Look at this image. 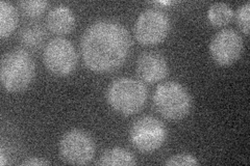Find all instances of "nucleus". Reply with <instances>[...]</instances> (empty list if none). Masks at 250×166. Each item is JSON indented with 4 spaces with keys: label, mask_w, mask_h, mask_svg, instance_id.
Returning <instances> with one entry per match:
<instances>
[{
    "label": "nucleus",
    "mask_w": 250,
    "mask_h": 166,
    "mask_svg": "<svg viewBox=\"0 0 250 166\" xmlns=\"http://www.w3.org/2000/svg\"><path fill=\"white\" fill-rule=\"evenodd\" d=\"M130 36L121 23L99 20L84 30L81 52L84 65L93 72L104 73L119 69L130 51Z\"/></svg>",
    "instance_id": "1"
},
{
    "label": "nucleus",
    "mask_w": 250,
    "mask_h": 166,
    "mask_svg": "<svg viewBox=\"0 0 250 166\" xmlns=\"http://www.w3.org/2000/svg\"><path fill=\"white\" fill-rule=\"evenodd\" d=\"M36 73L35 62L24 49L5 53L0 65V79L3 88L10 92H21L33 82Z\"/></svg>",
    "instance_id": "2"
},
{
    "label": "nucleus",
    "mask_w": 250,
    "mask_h": 166,
    "mask_svg": "<svg viewBox=\"0 0 250 166\" xmlns=\"http://www.w3.org/2000/svg\"><path fill=\"white\" fill-rule=\"evenodd\" d=\"M147 96L145 84L129 77L116 79L106 91L109 106L123 115H131L141 111L146 104Z\"/></svg>",
    "instance_id": "3"
},
{
    "label": "nucleus",
    "mask_w": 250,
    "mask_h": 166,
    "mask_svg": "<svg viewBox=\"0 0 250 166\" xmlns=\"http://www.w3.org/2000/svg\"><path fill=\"white\" fill-rule=\"evenodd\" d=\"M154 107L169 121L185 118L192 108V97L184 85L176 81L160 84L153 93Z\"/></svg>",
    "instance_id": "4"
},
{
    "label": "nucleus",
    "mask_w": 250,
    "mask_h": 166,
    "mask_svg": "<svg viewBox=\"0 0 250 166\" xmlns=\"http://www.w3.org/2000/svg\"><path fill=\"white\" fill-rule=\"evenodd\" d=\"M129 138L138 151L150 154L164 145L167 138V129L158 118L145 115L131 125Z\"/></svg>",
    "instance_id": "5"
},
{
    "label": "nucleus",
    "mask_w": 250,
    "mask_h": 166,
    "mask_svg": "<svg viewBox=\"0 0 250 166\" xmlns=\"http://www.w3.org/2000/svg\"><path fill=\"white\" fill-rule=\"evenodd\" d=\"M169 16L159 9H148L140 14L135 25L137 41L146 46L158 45L169 35Z\"/></svg>",
    "instance_id": "6"
},
{
    "label": "nucleus",
    "mask_w": 250,
    "mask_h": 166,
    "mask_svg": "<svg viewBox=\"0 0 250 166\" xmlns=\"http://www.w3.org/2000/svg\"><path fill=\"white\" fill-rule=\"evenodd\" d=\"M47 70L58 77L71 74L77 64V53L73 44L65 37H54L46 45L43 53Z\"/></svg>",
    "instance_id": "7"
},
{
    "label": "nucleus",
    "mask_w": 250,
    "mask_h": 166,
    "mask_svg": "<svg viewBox=\"0 0 250 166\" xmlns=\"http://www.w3.org/2000/svg\"><path fill=\"white\" fill-rule=\"evenodd\" d=\"M95 152L96 147L93 138L81 129L66 132L60 142L61 156L69 164H89L95 156Z\"/></svg>",
    "instance_id": "8"
},
{
    "label": "nucleus",
    "mask_w": 250,
    "mask_h": 166,
    "mask_svg": "<svg viewBox=\"0 0 250 166\" xmlns=\"http://www.w3.org/2000/svg\"><path fill=\"white\" fill-rule=\"evenodd\" d=\"M243 38L236 30L225 28L217 33L209 43V53L217 65L228 67L236 62L243 52Z\"/></svg>",
    "instance_id": "9"
},
{
    "label": "nucleus",
    "mask_w": 250,
    "mask_h": 166,
    "mask_svg": "<svg viewBox=\"0 0 250 166\" xmlns=\"http://www.w3.org/2000/svg\"><path fill=\"white\" fill-rule=\"evenodd\" d=\"M168 73V62L161 53L144 52L138 57L137 74L142 81L153 84L165 79Z\"/></svg>",
    "instance_id": "10"
},
{
    "label": "nucleus",
    "mask_w": 250,
    "mask_h": 166,
    "mask_svg": "<svg viewBox=\"0 0 250 166\" xmlns=\"http://www.w3.org/2000/svg\"><path fill=\"white\" fill-rule=\"evenodd\" d=\"M47 26L53 34L62 36L71 33L75 26V16L64 4L54 6L47 15Z\"/></svg>",
    "instance_id": "11"
},
{
    "label": "nucleus",
    "mask_w": 250,
    "mask_h": 166,
    "mask_svg": "<svg viewBox=\"0 0 250 166\" xmlns=\"http://www.w3.org/2000/svg\"><path fill=\"white\" fill-rule=\"evenodd\" d=\"M101 166H131L136 165V157L123 148H108L101 155L96 163Z\"/></svg>",
    "instance_id": "12"
},
{
    "label": "nucleus",
    "mask_w": 250,
    "mask_h": 166,
    "mask_svg": "<svg viewBox=\"0 0 250 166\" xmlns=\"http://www.w3.org/2000/svg\"><path fill=\"white\" fill-rule=\"evenodd\" d=\"M18 12L7 1H0V37H6L13 34L18 25Z\"/></svg>",
    "instance_id": "13"
},
{
    "label": "nucleus",
    "mask_w": 250,
    "mask_h": 166,
    "mask_svg": "<svg viewBox=\"0 0 250 166\" xmlns=\"http://www.w3.org/2000/svg\"><path fill=\"white\" fill-rule=\"evenodd\" d=\"M233 11L231 7L225 2L213 3L208 7V19L210 24L215 27H222L228 25L232 20Z\"/></svg>",
    "instance_id": "14"
},
{
    "label": "nucleus",
    "mask_w": 250,
    "mask_h": 166,
    "mask_svg": "<svg viewBox=\"0 0 250 166\" xmlns=\"http://www.w3.org/2000/svg\"><path fill=\"white\" fill-rule=\"evenodd\" d=\"M45 38V31L39 25H28L20 33V39L23 45L29 48H38Z\"/></svg>",
    "instance_id": "15"
},
{
    "label": "nucleus",
    "mask_w": 250,
    "mask_h": 166,
    "mask_svg": "<svg viewBox=\"0 0 250 166\" xmlns=\"http://www.w3.org/2000/svg\"><path fill=\"white\" fill-rule=\"evenodd\" d=\"M19 5L23 14L27 17L36 18L45 12L48 2L44 0H24V1H20Z\"/></svg>",
    "instance_id": "16"
},
{
    "label": "nucleus",
    "mask_w": 250,
    "mask_h": 166,
    "mask_svg": "<svg viewBox=\"0 0 250 166\" xmlns=\"http://www.w3.org/2000/svg\"><path fill=\"white\" fill-rule=\"evenodd\" d=\"M249 16H250V2L247 1L243 5H241L237 10L236 19L238 25L242 33L246 36L249 35Z\"/></svg>",
    "instance_id": "17"
},
{
    "label": "nucleus",
    "mask_w": 250,
    "mask_h": 166,
    "mask_svg": "<svg viewBox=\"0 0 250 166\" xmlns=\"http://www.w3.org/2000/svg\"><path fill=\"white\" fill-rule=\"evenodd\" d=\"M164 164L168 166H177V165L193 166V165H198L199 162L196 158L190 154H177L170 157L168 160L164 162Z\"/></svg>",
    "instance_id": "18"
},
{
    "label": "nucleus",
    "mask_w": 250,
    "mask_h": 166,
    "mask_svg": "<svg viewBox=\"0 0 250 166\" xmlns=\"http://www.w3.org/2000/svg\"><path fill=\"white\" fill-rule=\"evenodd\" d=\"M21 165H25V166H43V165H50V161H47L45 159H41V158L34 157V158H29V159L23 161Z\"/></svg>",
    "instance_id": "19"
},
{
    "label": "nucleus",
    "mask_w": 250,
    "mask_h": 166,
    "mask_svg": "<svg viewBox=\"0 0 250 166\" xmlns=\"http://www.w3.org/2000/svg\"><path fill=\"white\" fill-rule=\"evenodd\" d=\"M5 164V157L3 154V151L1 149V153H0V165H4Z\"/></svg>",
    "instance_id": "20"
}]
</instances>
